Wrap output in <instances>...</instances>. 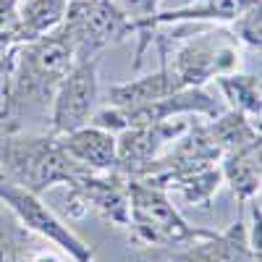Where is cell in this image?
Instances as JSON below:
<instances>
[{"label":"cell","mask_w":262,"mask_h":262,"mask_svg":"<svg viewBox=\"0 0 262 262\" xmlns=\"http://www.w3.org/2000/svg\"><path fill=\"white\" fill-rule=\"evenodd\" d=\"M6 71L0 74V134L27 131L29 121H48L60 79L74 66V48L66 32L18 42L6 50Z\"/></svg>","instance_id":"obj_1"},{"label":"cell","mask_w":262,"mask_h":262,"mask_svg":"<svg viewBox=\"0 0 262 262\" xmlns=\"http://www.w3.org/2000/svg\"><path fill=\"white\" fill-rule=\"evenodd\" d=\"M0 165H3L6 179L37 196L58 184L71 186L81 173H86V168L63 149L60 139L50 131L0 134Z\"/></svg>","instance_id":"obj_2"},{"label":"cell","mask_w":262,"mask_h":262,"mask_svg":"<svg viewBox=\"0 0 262 262\" xmlns=\"http://www.w3.org/2000/svg\"><path fill=\"white\" fill-rule=\"evenodd\" d=\"M186 24V37L179 34H160L152 37L158 42V48H168L173 42H179V48L163 55V63L176 74V79L184 86H205L207 81H215L217 76H226L242 69V42L233 37L231 29L223 27H200L191 29Z\"/></svg>","instance_id":"obj_3"},{"label":"cell","mask_w":262,"mask_h":262,"mask_svg":"<svg viewBox=\"0 0 262 262\" xmlns=\"http://www.w3.org/2000/svg\"><path fill=\"white\" fill-rule=\"evenodd\" d=\"M128 228L131 238L142 249H176L196 236L205 228H194L184 221V215L168 200V191L149 186L139 179H128Z\"/></svg>","instance_id":"obj_4"},{"label":"cell","mask_w":262,"mask_h":262,"mask_svg":"<svg viewBox=\"0 0 262 262\" xmlns=\"http://www.w3.org/2000/svg\"><path fill=\"white\" fill-rule=\"evenodd\" d=\"M69 37L74 58H97L105 48L137 34V27L116 0H69L66 16L58 24Z\"/></svg>","instance_id":"obj_5"},{"label":"cell","mask_w":262,"mask_h":262,"mask_svg":"<svg viewBox=\"0 0 262 262\" xmlns=\"http://www.w3.org/2000/svg\"><path fill=\"white\" fill-rule=\"evenodd\" d=\"M0 202L16 215V221L29 233L48 238L53 247H58L63 254H69L74 262H95V247L79 238L37 194L13 184L3 173H0Z\"/></svg>","instance_id":"obj_6"},{"label":"cell","mask_w":262,"mask_h":262,"mask_svg":"<svg viewBox=\"0 0 262 262\" xmlns=\"http://www.w3.org/2000/svg\"><path fill=\"white\" fill-rule=\"evenodd\" d=\"M128 179L121 170L95 173L86 170L69 186L66 210L71 217L81 221L86 215H97L116 228H128Z\"/></svg>","instance_id":"obj_7"},{"label":"cell","mask_w":262,"mask_h":262,"mask_svg":"<svg viewBox=\"0 0 262 262\" xmlns=\"http://www.w3.org/2000/svg\"><path fill=\"white\" fill-rule=\"evenodd\" d=\"M97 71H100V55L74 60L69 74L60 79L53 105H50V118H48L50 134L63 137L69 131H76L90 123L97 107V97H100Z\"/></svg>","instance_id":"obj_8"},{"label":"cell","mask_w":262,"mask_h":262,"mask_svg":"<svg viewBox=\"0 0 262 262\" xmlns=\"http://www.w3.org/2000/svg\"><path fill=\"white\" fill-rule=\"evenodd\" d=\"M144 252L149 262H259L247 236L244 207H238V217L223 233L205 231L202 236H196L194 242L184 247L144 249Z\"/></svg>","instance_id":"obj_9"},{"label":"cell","mask_w":262,"mask_h":262,"mask_svg":"<svg viewBox=\"0 0 262 262\" xmlns=\"http://www.w3.org/2000/svg\"><path fill=\"white\" fill-rule=\"evenodd\" d=\"M184 118L186 116L160 121V123H142V126H131V128H123L121 134H116L118 170L126 179H134L144 165H149L158 155H163L165 147L186 131L191 118L189 121Z\"/></svg>","instance_id":"obj_10"},{"label":"cell","mask_w":262,"mask_h":262,"mask_svg":"<svg viewBox=\"0 0 262 262\" xmlns=\"http://www.w3.org/2000/svg\"><path fill=\"white\" fill-rule=\"evenodd\" d=\"M63 149L69 155L84 165L86 170L95 173H107V170H118V155H116V134L105 131L100 126L86 123L76 131L58 137Z\"/></svg>","instance_id":"obj_11"},{"label":"cell","mask_w":262,"mask_h":262,"mask_svg":"<svg viewBox=\"0 0 262 262\" xmlns=\"http://www.w3.org/2000/svg\"><path fill=\"white\" fill-rule=\"evenodd\" d=\"M179 90H184V84L168 69V63H163L155 74L113 84L111 90L105 92V100L113 107H139V105H147V102H155L160 97H168Z\"/></svg>","instance_id":"obj_12"},{"label":"cell","mask_w":262,"mask_h":262,"mask_svg":"<svg viewBox=\"0 0 262 262\" xmlns=\"http://www.w3.org/2000/svg\"><path fill=\"white\" fill-rule=\"evenodd\" d=\"M259 149L262 142L254 139L238 149H231L221 158V176L226 184H231L233 196L238 200V207H244L252 196L259 194V181H262V165H259Z\"/></svg>","instance_id":"obj_13"},{"label":"cell","mask_w":262,"mask_h":262,"mask_svg":"<svg viewBox=\"0 0 262 262\" xmlns=\"http://www.w3.org/2000/svg\"><path fill=\"white\" fill-rule=\"evenodd\" d=\"M205 126H207V134L212 137V142L217 147H221L223 155L259 139V123L252 121L244 113H238V111H231V107H226L221 116L207 118Z\"/></svg>","instance_id":"obj_14"},{"label":"cell","mask_w":262,"mask_h":262,"mask_svg":"<svg viewBox=\"0 0 262 262\" xmlns=\"http://www.w3.org/2000/svg\"><path fill=\"white\" fill-rule=\"evenodd\" d=\"M215 84H217V90L223 92L231 111H238V113H244V116H249L252 121L259 123V116H262L259 76L233 71V74H226V76H217Z\"/></svg>","instance_id":"obj_15"},{"label":"cell","mask_w":262,"mask_h":262,"mask_svg":"<svg viewBox=\"0 0 262 262\" xmlns=\"http://www.w3.org/2000/svg\"><path fill=\"white\" fill-rule=\"evenodd\" d=\"M66 8H69V0H21L18 3L21 42L53 32L63 21Z\"/></svg>","instance_id":"obj_16"},{"label":"cell","mask_w":262,"mask_h":262,"mask_svg":"<svg viewBox=\"0 0 262 262\" xmlns=\"http://www.w3.org/2000/svg\"><path fill=\"white\" fill-rule=\"evenodd\" d=\"M29 231L0 202V262H27Z\"/></svg>","instance_id":"obj_17"},{"label":"cell","mask_w":262,"mask_h":262,"mask_svg":"<svg viewBox=\"0 0 262 262\" xmlns=\"http://www.w3.org/2000/svg\"><path fill=\"white\" fill-rule=\"evenodd\" d=\"M228 29L233 32V37L242 42V45H249L252 50H259V45H262V39H259V34H262L259 3L249 6L244 13H238V16L231 21V27H228Z\"/></svg>","instance_id":"obj_18"},{"label":"cell","mask_w":262,"mask_h":262,"mask_svg":"<svg viewBox=\"0 0 262 262\" xmlns=\"http://www.w3.org/2000/svg\"><path fill=\"white\" fill-rule=\"evenodd\" d=\"M27 262H66V259L58 252H53V249H32L29 247Z\"/></svg>","instance_id":"obj_19"},{"label":"cell","mask_w":262,"mask_h":262,"mask_svg":"<svg viewBox=\"0 0 262 262\" xmlns=\"http://www.w3.org/2000/svg\"><path fill=\"white\" fill-rule=\"evenodd\" d=\"M0 3H6V6H11V8H18L21 0H0Z\"/></svg>","instance_id":"obj_20"},{"label":"cell","mask_w":262,"mask_h":262,"mask_svg":"<svg viewBox=\"0 0 262 262\" xmlns=\"http://www.w3.org/2000/svg\"><path fill=\"white\" fill-rule=\"evenodd\" d=\"M6 63H8V58L3 55V58H0V74H3V71H6Z\"/></svg>","instance_id":"obj_21"}]
</instances>
